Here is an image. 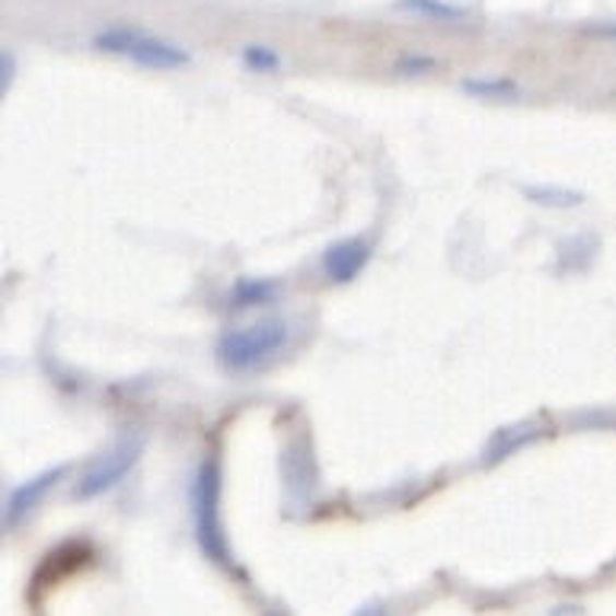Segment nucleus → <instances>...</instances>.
Instances as JSON below:
<instances>
[{
	"label": "nucleus",
	"mask_w": 616,
	"mask_h": 616,
	"mask_svg": "<svg viewBox=\"0 0 616 616\" xmlns=\"http://www.w3.org/2000/svg\"><path fill=\"white\" fill-rule=\"evenodd\" d=\"M192 524H196V543L202 549L211 566L237 576V566H234V553H230V543L224 534V521H221V463L214 453H208L192 479Z\"/></svg>",
	"instance_id": "f257e3e1"
},
{
	"label": "nucleus",
	"mask_w": 616,
	"mask_h": 616,
	"mask_svg": "<svg viewBox=\"0 0 616 616\" xmlns=\"http://www.w3.org/2000/svg\"><path fill=\"white\" fill-rule=\"evenodd\" d=\"M288 332L291 327L285 320H262L252 327L227 329L214 345V362L234 377L252 374L262 365H269L285 348Z\"/></svg>",
	"instance_id": "f03ea898"
},
{
	"label": "nucleus",
	"mask_w": 616,
	"mask_h": 616,
	"mask_svg": "<svg viewBox=\"0 0 616 616\" xmlns=\"http://www.w3.org/2000/svg\"><path fill=\"white\" fill-rule=\"evenodd\" d=\"M93 45L99 51L122 55L128 61L151 68V71H176V68H186L192 61L186 48L157 39V36H147V33H138V29H128V26H112V29L99 33Z\"/></svg>",
	"instance_id": "7ed1b4c3"
},
{
	"label": "nucleus",
	"mask_w": 616,
	"mask_h": 616,
	"mask_svg": "<svg viewBox=\"0 0 616 616\" xmlns=\"http://www.w3.org/2000/svg\"><path fill=\"white\" fill-rule=\"evenodd\" d=\"M141 451H144V438L141 435L119 438L112 451H106L96 463L86 466L81 483L74 486V501H93V498L106 495L109 489H116L125 476L134 470V463L141 460Z\"/></svg>",
	"instance_id": "20e7f679"
},
{
	"label": "nucleus",
	"mask_w": 616,
	"mask_h": 616,
	"mask_svg": "<svg viewBox=\"0 0 616 616\" xmlns=\"http://www.w3.org/2000/svg\"><path fill=\"white\" fill-rule=\"evenodd\" d=\"M64 476H68V463L48 466V470H42L39 476H33V479L20 483L16 489H10L7 501H3V534H7V531H16V528L39 508L42 498L51 493Z\"/></svg>",
	"instance_id": "39448f33"
},
{
	"label": "nucleus",
	"mask_w": 616,
	"mask_h": 616,
	"mask_svg": "<svg viewBox=\"0 0 616 616\" xmlns=\"http://www.w3.org/2000/svg\"><path fill=\"white\" fill-rule=\"evenodd\" d=\"M368 262L370 247L365 240H358V237L339 240V244H332V247H327V252H323V272H327L329 282H335V285L355 282V279L365 272Z\"/></svg>",
	"instance_id": "423d86ee"
},
{
	"label": "nucleus",
	"mask_w": 616,
	"mask_h": 616,
	"mask_svg": "<svg viewBox=\"0 0 616 616\" xmlns=\"http://www.w3.org/2000/svg\"><path fill=\"white\" fill-rule=\"evenodd\" d=\"M86 559H90V546L86 543H64V546H58V549H51L45 556V562L36 572V584L39 588L58 584L61 578H68L71 572H78L81 566H86Z\"/></svg>",
	"instance_id": "0eeeda50"
},
{
	"label": "nucleus",
	"mask_w": 616,
	"mask_h": 616,
	"mask_svg": "<svg viewBox=\"0 0 616 616\" xmlns=\"http://www.w3.org/2000/svg\"><path fill=\"white\" fill-rule=\"evenodd\" d=\"M285 486H288L291 498H297L300 493L307 495L317 486L313 483V457H310L307 441L288 445V451H285Z\"/></svg>",
	"instance_id": "6e6552de"
},
{
	"label": "nucleus",
	"mask_w": 616,
	"mask_h": 616,
	"mask_svg": "<svg viewBox=\"0 0 616 616\" xmlns=\"http://www.w3.org/2000/svg\"><path fill=\"white\" fill-rule=\"evenodd\" d=\"M279 282L275 279H240L230 291V307L249 310V307H262L272 304L279 297Z\"/></svg>",
	"instance_id": "1a4fd4ad"
},
{
	"label": "nucleus",
	"mask_w": 616,
	"mask_h": 616,
	"mask_svg": "<svg viewBox=\"0 0 616 616\" xmlns=\"http://www.w3.org/2000/svg\"><path fill=\"white\" fill-rule=\"evenodd\" d=\"M540 431H528V428H505L495 435V441L489 445V451L483 453V466H493V463H501L505 457H511L514 451L528 448L531 441H536Z\"/></svg>",
	"instance_id": "9d476101"
},
{
	"label": "nucleus",
	"mask_w": 616,
	"mask_h": 616,
	"mask_svg": "<svg viewBox=\"0 0 616 616\" xmlns=\"http://www.w3.org/2000/svg\"><path fill=\"white\" fill-rule=\"evenodd\" d=\"M460 86H463V93H470L476 99H518L521 96V86L508 78H470Z\"/></svg>",
	"instance_id": "9b49d317"
},
{
	"label": "nucleus",
	"mask_w": 616,
	"mask_h": 616,
	"mask_svg": "<svg viewBox=\"0 0 616 616\" xmlns=\"http://www.w3.org/2000/svg\"><path fill=\"white\" fill-rule=\"evenodd\" d=\"M400 10H412L418 16H428V20H438V23H460L466 20V10L453 7L448 0H396Z\"/></svg>",
	"instance_id": "f8f14e48"
},
{
	"label": "nucleus",
	"mask_w": 616,
	"mask_h": 616,
	"mask_svg": "<svg viewBox=\"0 0 616 616\" xmlns=\"http://www.w3.org/2000/svg\"><path fill=\"white\" fill-rule=\"evenodd\" d=\"M528 199H534L536 205L549 208H572L584 202V196L576 189H556V186H543V189H524Z\"/></svg>",
	"instance_id": "ddd939ff"
},
{
	"label": "nucleus",
	"mask_w": 616,
	"mask_h": 616,
	"mask_svg": "<svg viewBox=\"0 0 616 616\" xmlns=\"http://www.w3.org/2000/svg\"><path fill=\"white\" fill-rule=\"evenodd\" d=\"M244 64L256 74H272V71L282 68V58L272 48H265V45H247L244 48Z\"/></svg>",
	"instance_id": "4468645a"
},
{
	"label": "nucleus",
	"mask_w": 616,
	"mask_h": 616,
	"mask_svg": "<svg viewBox=\"0 0 616 616\" xmlns=\"http://www.w3.org/2000/svg\"><path fill=\"white\" fill-rule=\"evenodd\" d=\"M438 68H441V61L431 58V55H406V58H400V61L393 64V71H396L400 78H422V74H431V71H438Z\"/></svg>",
	"instance_id": "2eb2a0df"
},
{
	"label": "nucleus",
	"mask_w": 616,
	"mask_h": 616,
	"mask_svg": "<svg viewBox=\"0 0 616 616\" xmlns=\"http://www.w3.org/2000/svg\"><path fill=\"white\" fill-rule=\"evenodd\" d=\"M13 68H16V58H13V51H3V55H0V71H3L0 83H3V90H7V86H10V81H13Z\"/></svg>",
	"instance_id": "dca6fc26"
},
{
	"label": "nucleus",
	"mask_w": 616,
	"mask_h": 616,
	"mask_svg": "<svg viewBox=\"0 0 616 616\" xmlns=\"http://www.w3.org/2000/svg\"><path fill=\"white\" fill-rule=\"evenodd\" d=\"M594 36L616 42V23H607V26H597V29H594Z\"/></svg>",
	"instance_id": "f3484780"
}]
</instances>
